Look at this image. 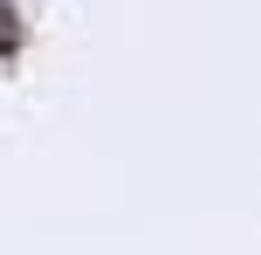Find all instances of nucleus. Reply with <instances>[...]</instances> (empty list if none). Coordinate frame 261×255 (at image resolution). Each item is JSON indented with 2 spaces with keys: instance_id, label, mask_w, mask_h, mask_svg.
<instances>
[{
  "instance_id": "f257e3e1",
  "label": "nucleus",
  "mask_w": 261,
  "mask_h": 255,
  "mask_svg": "<svg viewBox=\"0 0 261 255\" xmlns=\"http://www.w3.org/2000/svg\"><path fill=\"white\" fill-rule=\"evenodd\" d=\"M21 49V14H14V0H0V55Z\"/></svg>"
}]
</instances>
